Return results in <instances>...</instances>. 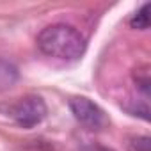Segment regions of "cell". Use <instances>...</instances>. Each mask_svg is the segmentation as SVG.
Returning a JSON list of instances; mask_svg holds the SVG:
<instances>
[{
	"mask_svg": "<svg viewBox=\"0 0 151 151\" xmlns=\"http://www.w3.org/2000/svg\"><path fill=\"white\" fill-rule=\"evenodd\" d=\"M37 48L53 59L60 60H77L86 53V37L71 25L55 23L45 27L37 36Z\"/></svg>",
	"mask_w": 151,
	"mask_h": 151,
	"instance_id": "cell-1",
	"label": "cell"
},
{
	"mask_svg": "<svg viewBox=\"0 0 151 151\" xmlns=\"http://www.w3.org/2000/svg\"><path fill=\"white\" fill-rule=\"evenodd\" d=\"M18 82V69L6 59H0V93L11 89Z\"/></svg>",
	"mask_w": 151,
	"mask_h": 151,
	"instance_id": "cell-4",
	"label": "cell"
},
{
	"mask_svg": "<svg viewBox=\"0 0 151 151\" xmlns=\"http://www.w3.org/2000/svg\"><path fill=\"white\" fill-rule=\"evenodd\" d=\"M133 149L135 151H149V139L147 137H139L133 140Z\"/></svg>",
	"mask_w": 151,
	"mask_h": 151,
	"instance_id": "cell-7",
	"label": "cell"
},
{
	"mask_svg": "<svg viewBox=\"0 0 151 151\" xmlns=\"http://www.w3.org/2000/svg\"><path fill=\"white\" fill-rule=\"evenodd\" d=\"M135 82H137V86L140 87V91L144 94L149 93V71H147L146 66L142 69H137V73H135Z\"/></svg>",
	"mask_w": 151,
	"mask_h": 151,
	"instance_id": "cell-6",
	"label": "cell"
},
{
	"mask_svg": "<svg viewBox=\"0 0 151 151\" xmlns=\"http://www.w3.org/2000/svg\"><path fill=\"white\" fill-rule=\"evenodd\" d=\"M82 151H112V149H107V147H101V146H87Z\"/></svg>",
	"mask_w": 151,
	"mask_h": 151,
	"instance_id": "cell-8",
	"label": "cell"
},
{
	"mask_svg": "<svg viewBox=\"0 0 151 151\" xmlns=\"http://www.w3.org/2000/svg\"><path fill=\"white\" fill-rule=\"evenodd\" d=\"M11 116L18 126L30 130V128L37 126L46 117V103L43 101L41 96L29 94V96L18 100V103L11 110Z\"/></svg>",
	"mask_w": 151,
	"mask_h": 151,
	"instance_id": "cell-2",
	"label": "cell"
},
{
	"mask_svg": "<svg viewBox=\"0 0 151 151\" xmlns=\"http://www.w3.org/2000/svg\"><path fill=\"white\" fill-rule=\"evenodd\" d=\"M69 109L80 124L89 130H100L105 124V112L89 98L86 96H75L69 100Z\"/></svg>",
	"mask_w": 151,
	"mask_h": 151,
	"instance_id": "cell-3",
	"label": "cell"
},
{
	"mask_svg": "<svg viewBox=\"0 0 151 151\" xmlns=\"http://www.w3.org/2000/svg\"><path fill=\"white\" fill-rule=\"evenodd\" d=\"M130 27L137 30H146L149 27V4H144L130 20Z\"/></svg>",
	"mask_w": 151,
	"mask_h": 151,
	"instance_id": "cell-5",
	"label": "cell"
}]
</instances>
